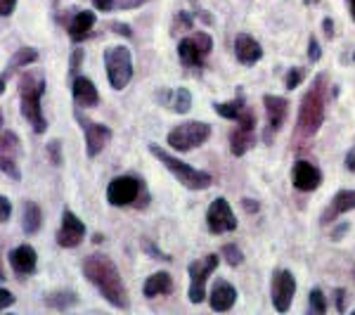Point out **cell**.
<instances>
[{
	"mask_svg": "<svg viewBox=\"0 0 355 315\" xmlns=\"http://www.w3.org/2000/svg\"><path fill=\"white\" fill-rule=\"evenodd\" d=\"M320 57H322V50H320L318 38L311 36V41H308V60H311V62H318Z\"/></svg>",
	"mask_w": 355,
	"mask_h": 315,
	"instance_id": "cell-37",
	"label": "cell"
},
{
	"mask_svg": "<svg viewBox=\"0 0 355 315\" xmlns=\"http://www.w3.org/2000/svg\"><path fill=\"white\" fill-rule=\"evenodd\" d=\"M303 76H306V69H301V67L289 69L287 76H284V88H289V90L299 88V83L303 81Z\"/></svg>",
	"mask_w": 355,
	"mask_h": 315,
	"instance_id": "cell-32",
	"label": "cell"
},
{
	"mask_svg": "<svg viewBox=\"0 0 355 315\" xmlns=\"http://www.w3.org/2000/svg\"><path fill=\"white\" fill-rule=\"evenodd\" d=\"M211 50H214V41L204 31H197L194 36L182 38L178 43V57H180V62L185 67H202Z\"/></svg>",
	"mask_w": 355,
	"mask_h": 315,
	"instance_id": "cell-8",
	"label": "cell"
},
{
	"mask_svg": "<svg viewBox=\"0 0 355 315\" xmlns=\"http://www.w3.org/2000/svg\"><path fill=\"white\" fill-rule=\"evenodd\" d=\"M173 291V278L168 273H154L147 278L145 287H142V294L147 299H154V296H162V294H171Z\"/></svg>",
	"mask_w": 355,
	"mask_h": 315,
	"instance_id": "cell-24",
	"label": "cell"
},
{
	"mask_svg": "<svg viewBox=\"0 0 355 315\" xmlns=\"http://www.w3.org/2000/svg\"><path fill=\"white\" fill-rule=\"evenodd\" d=\"M83 237H85V223L78 219L73 211L64 209V214H62V225H60V230H57V244L64 249H73L83 242Z\"/></svg>",
	"mask_w": 355,
	"mask_h": 315,
	"instance_id": "cell-14",
	"label": "cell"
},
{
	"mask_svg": "<svg viewBox=\"0 0 355 315\" xmlns=\"http://www.w3.org/2000/svg\"><path fill=\"white\" fill-rule=\"evenodd\" d=\"M218 254H209L204 259L190 263V268H187V273H190V291H187V296H190L192 303H202L206 299V280H209V275L218 271Z\"/></svg>",
	"mask_w": 355,
	"mask_h": 315,
	"instance_id": "cell-7",
	"label": "cell"
},
{
	"mask_svg": "<svg viewBox=\"0 0 355 315\" xmlns=\"http://www.w3.org/2000/svg\"><path fill=\"white\" fill-rule=\"evenodd\" d=\"M45 93V76L41 71H28L21 74L19 78V105H21V117L26 119L36 133H45L48 121L43 117V107H41V97Z\"/></svg>",
	"mask_w": 355,
	"mask_h": 315,
	"instance_id": "cell-3",
	"label": "cell"
},
{
	"mask_svg": "<svg viewBox=\"0 0 355 315\" xmlns=\"http://www.w3.org/2000/svg\"><path fill=\"white\" fill-rule=\"evenodd\" d=\"M242 206L249 214H254V211H259L261 209V204L259 202H254V199H242Z\"/></svg>",
	"mask_w": 355,
	"mask_h": 315,
	"instance_id": "cell-43",
	"label": "cell"
},
{
	"mask_svg": "<svg viewBox=\"0 0 355 315\" xmlns=\"http://www.w3.org/2000/svg\"><path fill=\"white\" fill-rule=\"evenodd\" d=\"M150 152H152V157H157L159 162L173 173V178L180 182L182 187H187V190H206V187L214 185V176L206 173V171L192 169L190 164L180 162V159L173 157L171 152H166L164 147L150 145Z\"/></svg>",
	"mask_w": 355,
	"mask_h": 315,
	"instance_id": "cell-4",
	"label": "cell"
},
{
	"mask_svg": "<svg viewBox=\"0 0 355 315\" xmlns=\"http://www.w3.org/2000/svg\"><path fill=\"white\" fill-rule=\"evenodd\" d=\"M0 296H3V299H0V306H3V311H8V308L12 306V303H15V296H12V291L3 289V291H0Z\"/></svg>",
	"mask_w": 355,
	"mask_h": 315,
	"instance_id": "cell-42",
	"label": "cell"
},
{
	"mask_svg": "<svg viewBox=\"0 0 355 315\" xmlns=\"http://www.w3.org/2000/svg\"><path fill=\"white\" fill-rule=\"evenodd\" d=\"M346 211H355V190H341L334 194V199H331L329 209L322 214V223L327 225V223H334L336 216L346 214Z\"/></svg>",
	"mask_w": 355,
	"mask_h": 315,
	"instance_id": "cell-22",
	"label": "cell"
},
{
	"mask_svg": "<svg viewBox=\"0 0 355 315\" xmlns=\"http://www.w3.org/2000/svg\"><path fill=\"white\" fill-rule=\"evenodd\" d=\"M93 26H95V12H88V10L76 12L71 24H69V38H71L73 43H83L85 38L90 36Z\"/></svg>",
	"mask_w": 355,
	"mask_h": 315,
	"instance_id": "cell-23",
	"label": "cell"
},
{
	"mask_svg": "<svg viewBox=\"0 0 355 315\" xmlns=\"http://www.w3.org/2000/svg\"><path fill=\"white\" fill-rule=\"evenodd\" d=\"M211 137V126L204 121H185L175 126L173 130L166 137V142L171 145V150L175 152H190L194 147L204 145Z\"/></svg>",
	"mask_w": 355,
	"mask_h": 315,
	"instance_id": "cell-6",
	"label": "cell"
},
{
	"mask_svg": "<svg viewBox=\"0 0 355 315\" xmlns=\"http://www.w3.org/2000/svg\"><path fill=\"white\" fill-rule=\"evenodd\" d=\"M311 308H313V313H318V315H324L327 313V299H324V294L320 289H311Z\"/></svg>",
	"mask_w": 355,
	"mask_h": 315,
	"instance_id": "cell-31",
	"label": "cell"
},
{
	"mask_svg": "<svg viewBox=\"0 0 355 315\" xmlns=\"http://www.w3.org/2000/svg\"><path fill=\"white\" fill-rule=\"evenodd\" d=\"M291 180H294V187L301 192H313L320 187L322 182V173H320L318 166H313L311 162H296L294 171H291Z\"/></svg>",
	"mask_w": 355,
	"mask_h": 315,
	"instance_id": "cell-15",
	"label": "cell"
},
{
	"mask_svg": "<svg viewBox=\"0 0 355 315\" xmlns=\"http://www.w3.org/2000/svg\"><path fill=\"white\" fill-rule=\"evenodd\" d=\"M105 69L114 90H123L133 78V57L125 45H110L105 48Z\"/></svg>",
	"mask_w": 355,
	"mask_h": 315,
	"instance_id": "cell-5",
	"label": "cell"
},
{
	"mask_svg": "<svg viewBox=\"0 0 355 315\" xmlns=\"http://www.w3.org/2000/svg\"><path fill=\"white\" fill-rule=\"evenodd\" d=\"M353 60H355V53H353Z\"/></svg>",
	"mask_w": 355,
	"mask_h": 315,
	"instance_id": "cell-49",
	"label": "cell"
},
{
	"mask_svg": "<svg viewBox=\"0 0 355 315\" xmlns=\"http://www.w3.org/2000/svg\"><path fill=\"white\" fill-rule=\"evenodd\" d=\"M206 228H209L211 235H225L237 230V219L232 214V206L227 204L225 197L214 199L206 211Z\"/></svg>",
	"mask_w": 355,
	"mask_h": 315,
	"instance_id": "cell-11",
	"label": "cell"
},
{
	"mask_svg": "<svg viewBox=\"0 0 355 315\" xmlns=\"http://www.w3.org/2000/svg\"><path fill=\"white\" fill-rule=\"evenodd\" d=\"M36 62H38V50L36 48H19V50H15L12 60L8 62V67H5V71H3V78H0V90H5V85H8V78L12 76L17 69L28 67V65H36Z\"/></svg>",
	"mask_w": 355,
	"mask_h": 315,
	"instance_id": "cell-21",
	"label": "cell"
},
{
	"mask_svg": "<svg viewBox=\"0 0 355 315\" xmlns=\"http://www.w3.org/2000/svg\"><path fill=\"white\" fill-rule=\"evenodd\" d=\"M112 28H116L114 33H121V36H130V26L128 24H112Z\"/></svg>",
	"mask_w": 355,
	"mask_h": 315,
	"instance_id": "cell-47",
	"label": "cell"
},
{
	"mask_svg": "<svg viewBox=\"0 0 355 315\" xmlns=\"http://www.w3.org/2000/svg\"><path fill=\"white\" fill-rule=\"evenodd\" d=\"M234 301H237V289H234L230 282H225V280H216L214 289H211V296H209L211 308L218 313H225L234 306Z\"/></svg>",
	"mask_w": 355,
	"mask_h": 315,
	"instance_id": "cell-18",
	"label": "cell"
},
{
	"mask_svg": "<svg viewBox=\"0 0 355 315\" xmlns=\"http://www.w3.org/2000/svg\"><path fill=\"white\" fill-rule=\"evenodd\" d=\"M48 157L55 166L62 164V142L60 140H50L48 142Z\"/></svg>",
	"mask_w": 355,
	"mask_h": 315,
	"instance_id": "cell-36",
	"label": "cell"
},
{
	"mask_svg": "<svg viewBox=\"0 0 355 315\" xmlns=\"http://www.w3.org/2000/svg\"><path fill=\"white\" fill-rule=\"evenodd\" d=\"M348 8H351V15H353V19H355V0H348Z\"/></svg>",
	"mask_w": 355,
	"mask_h": 315,
	"instance_id": "cell-48",
	"label": "cell"
},
{
	"mask_svg": "<svg viewBox=\"0 0 355 315\" xmlns=\"http://www.w3.org/2000/svg\"><path fill=\"white\" fill-rule=\"evenodd\" d=\"M76 303H78V296L73 294V291H57V294L45 296V306L57 308V311H67V308L76 306Z\"/></svg>",
	"mask_w": 355,
	"mask_h": 315,
	"instance_id": "cell-29",
	"label": "cell"
},
{
	"mask_svg": "<svg viewBox=\"0 0 355 315\" xmlns=\"http://www.w3.org/2000/svg\"><path fill=\"white\" fill-rule=\"evenodd\" d=\"M15 8H17V0H0V15H3V17L12 15Z\"/></svg>",
	"mask_w": 355,
	"mask_h": 315,
	"instance_id": "cell-39",
	"label": "cell"
},
{
	"mask_svg": "<svg viewBox=\"0 0 355 315\" xmlns=\"http://www.w3.org/2000/svg\"><path fill=\"white\" fill-rule=\"evenodd\" d=\"M0 166H3V173L8 176V178H12L15 182L21 180V173H19V169H17V164H15V157H3V159H0Z\"/></svg>",
	"mask_w": 355,
	"mask_h": 315,
	"instance_id": "cell-33",
	"label": "cell"
},
{
	"mask_svg": "<svg viewBox=\"0 0 355 315\" xmlns=\"http://www.w3.org/2000/svg\"><path fill=\"white\" fill-rule=\"evenodd\" d=\"M83 275L93 287L105 296V301L114 306L116 311H128V289H125L121 273H119L116 263L105 254H90L83 261Z\"/></svg>",
	"mask_w": 355,
	"mask_h": 315,
	"instance_id": "cell-1",
	"label": "cell"
},
{
	"mask_svg": "<svg viewBox=\"0 0 355 315\" xmlns=\"http://www.w3.org/2000/svg\"><path fill=\"white\" fill-rule=\"evenodd\" d=\"M234 55H237V60L242 62L244 67H251L263 57V48L256 38L249 36V33H237V38H234Z\"/></svg>",
	"mask_w": 355,
	"mask_h": 315,
	"instance_id": "cell-17",
	"label": "cell"
},
{
	"mask_svg": "<svg viewBox=\"0 0 355 315\" xmlns=\"http://www.w3.org/2000/svg\"><path fill=\"white\" fill-rule=\"evenodd\" d=\"M334 296H336V311L339 313H346V289H336L334 291Z\"/></svg>",
	"mask_w": 355,
	"mask_h": 315,
	"instance_id": "cell-40",
	"label": "cell"
},
{
	"mask_svg": "<svg viewBox=\"0 0 355 315\" xmlns=\"http://www.w3.org/2000/svg\"><path fill=\"white\" fill-rule=\"evenodd\" d=\"M296 294V278L291 271H279L272 273V284H270V296H272V306L275 311L279 313H287L291 308V301H294Z\"/></svg>",
	"mask_w": 355,
	"mask_h": 315,
	"instance_id": "cell-10",
	"label": "cell"
},
{
	"mask_svg": "<svg viewBox=\"0 0 355 315\" xmlns=\"http://www.w3.org/2000/svg\"><path fill=\"white\" fill-rule=\"evenodd\" d=\"M36 263H38V254L31 244H21L10 251V266L15 268L17 275H31L36 271Z\"/></svg>",
	"mask_w": 355,
	"mask_h": 315,
	"instance_id": "cell-20",
	"label": "cell"
},
{
	"mask_svg": "<svg viewBox=\"0 0 355 315\" xmlns=\"http://www.w3.org/2000/svg\"><path fill=\"white\" fill-rule=\"evenodd\" d=\"M157 100L175 114H187L192 110V93L187 88H175V90L162 88L157 90Z\"/></svg>",
	"mask_w": 355,
	"mask_h": 315,
	"instance_id": "cell-16",
	"label": "cell"
},
{
	"mask_svg": "<svg viewBox=\"0 0 355 315\" xmlns=\"http://www.w3.org/2000/svg\"><path fill=\"white\" fill-rule=\"evenodd\" d=\"M150 0H93L95 10L100 12H116V10H137Z\"/></svg>",
	"mask_w": 355,
	"mask_h": 315,
	"instance_id": "cell-28",
	"label": "cell"
},
{
	"mask_svg": "<svg viewBox=\"0 0 355 315\" xmlns=\"http://www.w3.org/2000/svg\"><path fill=\"white\" fill-rule=\"evenodd\" d=\"M322 28H324V33H327V38H331V36H334V22H331L329 17H327V19L322 22Z\"/></svg>",
	"mask_w": 355,
	"mask_h": 315,
	"instance_id": "cell-45",
	"label": "cell"
},
{
	"mask_svg": "<svg viewBox=\"0 0 355 315\" xmlns=\"http://www.w3.org/2000/svg\"><path fill=\"white\" fill-rule=\"evenodd\" d=\"M142 251H147V254H150L152 256V259H157V261H171V256L168 254H164V251H159L157 247H154V242H152V239H142Z\"/></svg>",
	"mask_w": 355,
	"mask_h": 315,
	"instance_id": "cell-35",
	"label": "cell"
},
{
	"mask_svg": "<svg viewBox=\"0 0 355 315\" xmlns=\"http://www.w3.org/2000/svg\"><path fill=\"white\" fill-rule=\"evenodd\" d=\"M346 169L355 171V147L353 150H348V154H346Z\"/></svg>",
	"mask_w": 355,
	"mask_h": 315,
	"instance_id": "cell-44",
	"label": "cell"
},
{
	"mask_svg": "<svg viewBox=\"0 0 355 315\" xmlns=\"http://www.w3.org/2000/svg\"><path fill=\"white\" fill-rule=\"evenodd\" d=\"M41 223H43V214H41V206L36 202H24L21 206V228H24L26 235H36L41 230Z\"/></svg>",
	"mask_w": 355,
	"mask_h": 315,
	"instance_id": "cell-26",
	"label": "cell"
},
{
	"mask_svg": "<svg viewBox=\"0 0 355 315\" xmlns=\"http://www.w3.org/2000/svg\"><path fill=\"white\" fill-rule=\"evenodd\" d=\"M256 145V130H249V128H242V126H237V128L230 133V152L234 157H242L251 150V147Z\"/></svg>",
	"mask_w": 355,
	"mask_h": 315,
	"instance_id": "cell-25",
	"label": "cell"
},
{
	"mask_svg": "<svg viewBox=\"0 0 355 315\" xmlns=\"http://www.w3.org/2000/svg\"><path fill=\"white\" fill-rule=\"evenodd\" d=\"M83 50H73V53H71V60H69V71H71V74H76L78 71V69H81V62H83Z\"/></svg>",
	"mask_w": 355,
	"mask_h": 315,
	"instance_id": "cell-38",
	"label": "cell"
},
{
	"mask_svg": "<svg viewBox=\"0 0 355 315\" xmlns=\"http://www.w3.org/2000/svg\"><path fill=\"white\" fill-rule=\"evenodd\" d=\"M346 230H348V223H343V225H339L336 230H331V239H341Z\"/></svg>",
	"mask_w": 355,
	"mask_h": 315,
	"instance_id": "cell-46",
	"label": "cell"
},
{
	"mask_svg": "<svg viewBox=\"0 0 355 315\" xmlns=\"http://www.w3.org/2000/svg\"><path fill=\"white\" fill-rule=\"evenodd\" d=\"M140 180L133 176H116L110 185H107V202L112 206H130L140 197Z\"/></svg>",
	"mask_w": 355,
	"mask_h": 315,
	"instance_id": "cell-12",
	"label": "cell"
},
{
	"mask_svg": "<svg viewBox=\"0 0 355 315\" xmlns=\"http://www.w3.org/2000/svg\"><path fill=\"white\" fill-rule=\"evenodd\" d=\"M192 31L194 28V22H192V17L187 15V12H178L175 15V19H173V33H178V31Z\"/></svg>",
	"mask_w": 355,
	"mask_h": 315,
	"instance_id": "cell-34",
	"label": "cell"
},
{
	"mask_svg": "<svg viewBox=\"0 0 355 315\" xmlns=\"http://www.w3.org/2000/svg\"><path fill=\"white\" fill-rule=\"evenodd\" d=\"M71 93H73V102H76L78 107H97L100 105V93H97L95 83L90 81V78L85 76H76L71 83Z\"/></svg>",
	"mask_w": 355,
	"mask_h": 315,
	"instance_id": "cell-19",
	"label": "cell"
},
{
	"mask_svg": "<svg viewBox=\"0 0 355 315\" xmlns=\"http://www.w3.org/2000/svg\"><path fill=\"white\" fill-rule=\"evenodd\" d=\"M263 105H266V114H268V130L263 135V140L272 142V135L282 128L289 117V100L282 95H263Z\"/></svg>",
	"mask_w": 355,
	"mask_h": 315,
	"instance_id": "cell-13",
	"label": "cell"
},
{
	"mask_svg": "<svg viewBox=\"0 0 355 315\" xmlns=\"http://www.w3.org/2000/svg\"><path fill=\"white\" fill-rule=\"evenodd\" d=\"M214 110H216V114H218V117H223V119H230V121H239V117H242V114L249 110V107H246V100H244V95L239 93L237 97H234V100H230V102H216L214 105Z\"/></svg>",
	"mask_w": 355,
	"mask_h": 315,
	"instance_id": "cell-27",
	"label": "cell"
},
{
	"mask_svg": "<svg viewBox=\"0 0 355 315\" xmlns=\"http://www.w3.org/2000/svg\"><path fill=\"white\" fill-rule=\"evenodd\" d=\"M220 259H225L227 266L237 268V266H242L244 254H242V249H239L237 244H223V249H220Z\"/></svg>",
	"mask_w": 355,
	"mask_h": 315,
	"instance_id": "cell-30",
	"label": "cell"
},
{
	"mask_svg": "<svg viewBox=\"0 0 355 315\" xmlns=\"http://www.w3.org/2000/svg\"><path fill=\"white\" fill-rule=\"evenodd\" d=\"M76 121L81 124L83 135H85V152H88L90 159H95L97 154L105 150L112 140V128L100 121H93V119L83 117L81 112H76Z\"/></svg>",
	"mask_w": 355,
	"mask_h": 315,
	"instance_id": "cell-9",
	"label": "cell"
},
{
	"mask_svg": "<svg viewBox=\"0 0 355 315\" xmlns=\"http://www.w3.org/2000/svg\"><path fill=\"white\" fill-rule=\"evenodd\" d=\"M329 100V78L327 74H318L313 78V85L303 95L299 107V119H296V135L313 137L324 124V110Z\"/></svg>",
	"mask_w": 355,
	"mask_h": 315,
	"instance_id": "cell-2",
	"label": "cell"
},
{
	"mask_svg": "<svg viewBox=\"0 0 355 315\" xmlns=\"http://www.w3.org/2000/svg\"><path fill=\"white\" fill-rule=\"evenodd\" d=\"M0 209H3V223H8L10 221V214H12V206H10V199L8 197H0Z\"/></svg>",
	"mask_w": 355,
	"mask_h": 315,
	"instance_id": "cell-41",
	"label": "cell"
},
{
	"mask_svg": "<svg viewBox=\"0 0 355 315\" xmlns=\"http://www.w3.org/2000/svg\"><path fill=\"white\" fill-rule=\"evenodd\" d=\"M353 275H355V271H353Z\"/></svg>",
	"mask_w": 355,
	"mask_h": 315,
	"instance_id": "cell-50",
	"label": "cell"
}]
</instances>
